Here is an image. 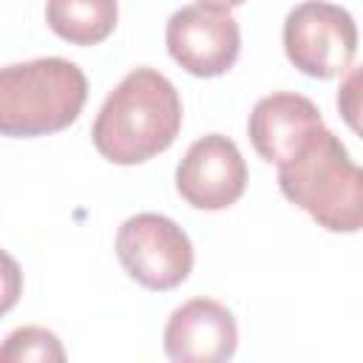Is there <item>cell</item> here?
<instances>
[{"label": "cell", "instance_id": "6da1fadb", "mask_svg": "<svg viewBox=\"0 0 363 363\" xmlns=\"http://www.w3.org/2000/svg\"><path fill=\"white\" fill-rule=\"evenodd\" d=\"M182 128L176 85L156 68H133L105 96L91 139L113 164H142L173 145Z\"/></svg>", "mask_w": 363, "mask_h": 363}, {"label": "cell", "instance_id": "7a4b0ae2", "mask_svg": "<svg viewBox=\"0 0 363 363\" xmlns=\"http://www.w3.org/2000/svg\"><path fill=\"white\" fill-rule=\"evenodd\" d=\"M278 187L332 233H357L363 224V173L326 125L278 164Z\"/></svg>", "mask_w": 363, "mask_h": 363}, {"label": "cell", "instance_id": "3957f363", "mask_svg": "<svg viewBox=\"0 0 363 363\" xmlns=\"http://www.w3.org/2000/svg\"><path fill=\"white\" fill-rule=\"evenodd\" d=\"M88 99L82 68L62 57H40L0 68V136L31 139L68 128Z\"/></svg>", "mask_w": 363, "mask_h": 363}, {"label": "cell", "instance_id": "277c9868", "mask_svg": "<svg viewBox=\"0 0 363 363\" xmlns=\"http://www.w3.org/2000/svg\"><path fill=\"white\" fill-rule=\"evenodd\" d=\"M116 255L122 269L153 292L176 289L193 269V244L187 233L159 213H136L122 221Z\"/></svg>", "mask_w": 363, "mask_h": 363}, {"label": "cell", "instance_id": "5b68a950", "mask_svg": "<svg viewBox=\"0 0 363 363\" xmlns=\"http://www.w3.org/2000/svg\"><path fill=\"white\" fill-rule=\"evenodd\" d=\"M284 51L306 77H337L352 65L357 51L354 17L335 3L303 0L284 20Z\"/></svg>", "mask_w": 363, "mask_h": 363}, {"label": "cell", "instance_id": "8992f818", "mask_svg": "<svg viewBox=\"0 0 363 363\" xmlns=\"http://www.w3.org/2000/svg\"><path fill=\"white\" fill-rule=\"evenodd\" d=\"M164 43L170 57L187 74L221 77L238 60L241 28L230 11H216L193 3L170 14L164 28Z\"/></svg>", "mask_w": 363, "mask_h": 363}, {"label": "cell", "instance_id": "52a82bcc", "mask_svg": "<svg viewBox=\"0 0 363 363\" xmlns=\"http://www.w3.org/2000/svg\"><path fill=\"white\" fill-rule=\"evenodd\" d=\"M176 190L196 210H227L247 190V164L224 133L196 139L176 167Z\"/></svg>", "mask_w": 363, "mask_h": 363}, {"label": "cell", "instance_id": "ba28073f", "mask_svg": "<svg viewBox=\"0 0 363 363\" xmlns=\"http://www.w3.org/2000/svg\"><path fill=\"white\" fill-rule=\"evenodd\" d=\"M233 312L213 298H190L164 323V354L173 363H224L235 354Z\"/></svg>", "mask_w": 363, "mask_h": 363}, {"label": "cell", "instance_id": "9c48e42d", "mask_svg": "<svg viewBox=\"0 0 363 363\" xmlns=\"http://www.w3.org/2000/svg\"><path fill=\"white\" fill-rule=\"evenodd\" d=\"M320 128H323V116L318 105L309 96L292 91L261 96L247 122L255 153L275 167L284 164Z\"/></svg>", "mask_w": 363, "mask_h": 363}, {"label": "cell", "instance_id": "30bf717a", "mask_svg": "<svg viewBox=\"0 0 363 363\" xmlns=\"http://www.w3.org/2000/svg\"><path fill=\"white\" fill-rule=\"evenodd\" d=\"M119 6L116 0H48L45 23L48 28L71 45H96L116 28Z\"/></svg>", "mask_w": 363, "mask_h": 363}, {"label": "cell", "instance_id": "8fae6325", "mask_svg": "<svg viewBox=\"0 0 363 363\" xmlns=\"http://www.w3.org/2000/svg\"><path fill=\"white\" fill-rule=\"evenodd\" d=\"M62 363L65 352L60 337L43 326H20L0 343V363Z\"/></svg>", "mask_w": 363, "mask_h": 363}, {"label": "cell", "instance_id": "7c38bea8", "mask_svg": "<svg viewBox=\"0 0 363 363\" xmlns=\"http://www.w3.org/2000/svg\"><path fill=\"white\" fill-rule=\"evenodd\" d=\"M20 295H23V269L6 250H0V318L17 306Z\"/></svg>", "mask_w": 363, "mask_h": 363}, {"label": "cell", "instance_id": "4fadbf2b", "mask_svg": "<svg viewBox=\"0 0 363 363\" xmlns=\"http://www.w3.org/2000/svg\"><path fill=\"white\" fill-rule=\"evenodd\" d=\"M346 71H349L346 74V82L337 91V108L346 116V122L357 130V79H360V71H357V65H349Z\"/></svg>", "mask_w": 363, "mask_h": 363}, {"label": "cell", "instance_id": "5bb4252c", "mask_svg": "<svg viewBox=\"0 0 363 363\" xmlns=\"http://www.w3.org/2000/svg\"><path fill=\"white\" fill-rule=\"evenodd\" d=\"M247 0H199V6L204 9H216V11H230L235 6H244Z\"/></svg>", "mask_w": 363, "mask_h": 363}]
</instances>
